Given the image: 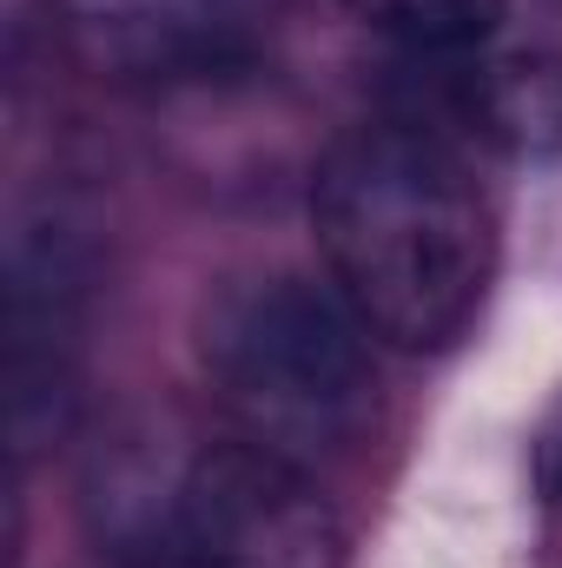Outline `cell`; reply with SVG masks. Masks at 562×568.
I'll return each mask as SVG.
<instances>
[{
  "mask_svg": "<svg viewBox=\"0 0 562 568\" xmlns=\"http://www.w3.org/2000/svg\"><path fill=\"white\" fill-rule=\"evenodd\" d=\"M344 13L418 60L476 53L503 27V0H344Z\"/></svg>",
  "mask_w": 562,
  "mask_h": 568,
  "instance_id": "7",
  "label": "cell"
},
{
  "mask_svg": "<svg viewBox=\"0 0 562 568\" xmlns=\"http://www.w3.org/2000/svg\"><path fill=\"white\" fill-rule=\"evenodd\" d=\"M284 0H53L67 47L120 87L239 73L265 53Z\"/></svg>",
  "mask_w": 562,
  "mask_h": 568,
  "instance_id": "4",
  "label": "cell"
},
{
  "mask_svg": "<svg viewBox=\"0 0 562 568\" xmlns=\"http://www.w3.org/2000/svg\"><path fill=\"white\" fill-rule=\"evenodd\" d=\"M311 232L338 297L391 351H450L496 278L490 199L463 152L418 120H364L331 140Z\"/></svg>",
  "mask_w": 562,
  "mask_h": 568,
  "instance_id": "1",
  "label": "cell"
},
{
  "mask_svg": "<svg viewBox=\"0 0 562 568\" xmlns=\"http://www.w3.org/2000/svg\"><path fill=\"white\" fill-rule=\"evenodd\" d=\"M199 364L232 429L291 463L351 456L378 424V357L338 284L298 272L239 278L205 297Z\"/></svg>",
  "mask_w": 562,
  "mask_h": 568,
  "instance_id": "2",
  "label": "cell"
},
{
  "mask_svg": "<svg viewBox=\"0 0 562 568\" xmlns=\"http://www.w3.org/2000/svg\"><path fill=\"white\" fill-rule=\"evenodd\" d=\"M430 113L456 133L483 140L510 159H556L562 152V53L510 47V53H450L423 60Z\"/></svg>",
  "mask_w": 562,
  "mask_h": 568,
  "instance_id": "6",
  "label": "cell"
},
{
  "mask_svg": "<svg viewBox=\"0 0 562 568\" xmlns=\"http://www.w3.org/2000/svg\"><path fill=\"white\" fill-rule=\"evenodd\" d=\"M172 556L185 568H344V523L304 463L232 436L179 469Z\"/></svg>",
  "mask_w": 562,
  "mask_h": 568,
  "instance_id": "3",
  "label": "cell"
},
{
  "mask_svg": "<svg viewBox=\"0 0 562 568\" xmlns=\"http://www.w3.org/2000/svg\"><path fill=\"white\" fill-rule=\"evenodd\" d=\"M73 351H80V265L67 239L27 232L13 245V297H7V390H13V443L20 456L60 436L73 404Z\"/></svg>",
  "mask_w": 562,
  "mask_h": 568,
  "instance_id": "5",
  "label": "cell"
},
{
  "mask_svg": "<svg viewBox=\"0 0 562 568\" xmlns=\"http://www.w3.org/2000/svg\"><path fill=\"white\" fill-rule=\"evenodd\" d=\"M530 463H536V489H543V503H550V509H562V397L550 404V417L536 424Z\"/></svg>",
  "mask_w": 562,
  "mask_h": 568,
  "instance_id": "8",
  "label": "cell"
}]
</instances>
